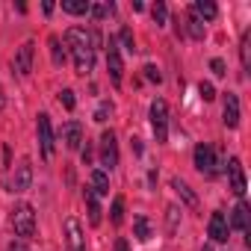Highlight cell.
<instances>
[{"label":"cell","instance_id":"18","mask_svg":"<svg viewBox=\"0 0 251 251\" xmlns=\"http://www.w3.org/2000/svg\"><path fill=\"white\" fill-rule=\"evenodd\" d=\"M86 207H89V222L100 225V204H98V195L92 189H86Z\"/></svg>","mask_w":251,"mask_h":251},{"label":"cell","instance_id":"36","mask_svg":"<svg viewBox=\"0 0 251 251\" xmlns=\"http://www.w3.org/2000/svg\"><path fill=\"white\" fill-rule=\"evenodd\" d=\"M92 157H95V154H92V148H89V145H86V148H83V163H86V166H89V163H92Z\"/></svg>","mask_w":251,"mask_h":251},{"label":"cell","instance_id":"9","mask_svg":"<svg viewBox=\"0 0 251 251\" xmlns=\"http://www.w3.org/2000/svg\"><path fill=\"white\" fill-rule=\"evenodd\" d=\"M65 242H68L71 251H86V233H83V227H80L77 219L65 222Z\"/></svg>","mask_w":251,"mask_h":251},{"label":"cell","instance_id":"7","mask_svg":"<svg viewBox=\"0 0 251 251\" xmlns=\"http://www.w3.org/2000/svg\"><path fill=\"white\" fill-rule=\"evenodd\" d=\"M106 68H109V77H112V83H121L124 62H121L118 45H115V39H112V36H109V42H106Z\"/></svg>","mask_w":251,"mask_h":251},{"label":"cell","instance_id":"35","mask_svg":"<svg viewBox=\"0 0 251 251\" xmlns=\"http://www.w3.org/2000/svg\"><path fill=\"white\" fill-rule=\"evenodd\" d=\"M115 251H130V245H127V239H115Z\"/></svg>","mask_w":251,"mask_h":251},{"label":"cell","instance_id":"32","mask_svg":"<svg viewBox=\"0 0 251 251\" xmlns=\"http://www.w3.org/2000/svg\"><path fill=\"white\" fill-rule=\"evenodd\" d=\"M109 112H112V103H100V106H98V112H95V121H100V124H103Z\"/></svg>","mask_w":251,"mask_h":251},{"label":"cell","instance_id":"20","mask_svg":"<svg viewBox=\"0 0 251 251\" xmlns=\"http://www.w3.org/2000/svg\"><path fill=\"white\" fill-rule=\"evenodd\" d=\"M62 9L68 15H86L92 9V3H89V0H62Z\"/></svg>","mask_w":251,"mask_h":251},{"label":"cell","instance_id":"16","mask_svg":"<svg viewBox=\"0 0 251 251\" xmlns=\"http://www.w3.org/2000/svg\"><path fill=\"white\" fill-rule=\"evenodd\" d=\"M172 189H175V192H177V195H180V198H183V201H186L189 207H192V210L198 207V195H195V192L189 189V183H186V180L175 177V180H172Z\"/></svg>","mask_w":251,"mask_h":251},{"label":"cell","instance_id":"13","mask_svg":"<svg viewBox=\"0 0 251 251\" xmlns=\"http://www.w3.org/2000/svg\"><path fill=\"white\" fill-rule=\"evenodd\" d=\"M210 239H216V242H227V233H230V227H227V219H225V213H213L210 216Z\"/></svg>","mask_w":251,"mask_h":251},{"label":"cell","instance_id":"29","mask_svg":"<svg viewBox=\"0 0 251 251\" xmlns=\"http://www.w3.org/2000/svg\"><path fill=\"white\" fill-rule=\"evenodd\" d=\"M121 42H124V50H130V53L136 50V42H133V33H130L127 27H124V30H121Z\"/></svg>","mask_w":251,"mask_h":251},{"label":"cell","instance_id":"3","mask_svg":"<svg viewBox=\"0 0 251 251\" xmlns=\"http://www.w3.org/2000/svg\"><path fill=\"white\" fill-rule=\"evenodd\" d=\"M151 127H154L157 142H166L169 139V106H166L163 98L151 100Z\"/></svg>","mask_w":251,"mask_h":251},{"label":"cell","instance_id":"33","mask_svg":"<svg viewBox=\"0 0 251 251\" xmlns=\"http://www.w3.org/2000/svg\"><path fill=\"white\" fill-rule=\"evenodd\" d=\"M145 77H148L151 83H160V80H163V74H160L154 65H145Z\"/></svg>","mask_w":251,"mask_h":251},{"label":"cell","instance_id":"8","mask_svg":"<svg viewBox=\"0 0 251 251\" xmlns=\"http://www.w3.org/2000/svg\"><path fill=\"white\" fill-rule=\"evenodd\" d=\"M30 186H33V166L30 160H21L12 175V192H27Z\"/></svg>","mask_w":251,"mask_h":251},{"label":"cell","instance_id":"4","mask_svg":"<svg viewBox=\"0 0 251 251\" xmlns=\"http://www.w3.org/2000/svg\"><path fill=\"white\" fill-rule=\"evenodd\" d=\"M100 166L103 169H115L118 166V145H115V133L112 130L100 133Z\"/></svg>","mask_w":251,"mask_h":251},{"label":"cell","instance_id":"2","mask_svg":"<svg viewBox=\"0 0 251 251\" xmlns=\"http://www.w3.org/2000/svg\"><path fill=\"white\" fill-rule=\"evenodd\" d=\"M12 227H15L18 239H24V242L36 236V213H33L30 204H18L12 210Z\"/></svg>","mask_w":251,"mask_h":251},{"label":"cell","instance_id":"26","mask_svg":"<svg viewBox=\"0 0 251 251\" xmlns=\"http://www.w3.org/2000/svg\"><path fill=\"white\" fill-rule=\"evenodd\" d=\"M151 15H154L157 27H163V24L169 21V9H166V3H163V0H160V3H154V6H151Z\"/></svg>","mask_w":251,"mask_h":251},{"label":"cell","instance_id":"5","mask_svg":"<svg viewBox=\"0 0 251 251\" xmlns=\"http://www.w3.org/2000/svg\"><path fill=\"white\" fill-rule=\"evenodd\" d=\"M216 154H213V148L207 145V142H201L198 148H195V169L201 172V175H207V177H213L216 175Z\"/></svg>","mask_w":251,"mask_h":251},{"label":"cell","instance_id":"39","mask_svg":"<svg viewBox=\"0 0 251 251\" xmlns=\"http://www.w3.org/2000/svg\"><path fill=\"white\" fill-rule=\"evenodd\" d=\"M204 251H213V248H210V245H204Z\"/></svg>","mask_w":251,"mask_h":251},{"label":"cell","instance_id":"27","mask_svg":"<svg viewBox=\"0 0 251 251\" xmlns=\"http://www.w3.org/2000/svg\"><path fill=\"white\" fill-rule=\"evenodd\" d=\"M109 219H112V225H121V222H124V198H115V201H112Z\"/></svg>","mask_w":251,"mask_h":251},{"label":"cell","instance_id":"25","mask_svg":"<svg viewBox=\"0 0 251 251\" xmlns=\"http://www.w3.org/2000/svg\"><path fill=\"white\" fill-rule=\"evenodd\" d=\"M239 53H242V68L248 71V68H251V33L242 36V48H239Z\"/></svg>","mask_w":251,"mask_h":251},{"label":"cell","instance_id":"24","mask_svg":"<svg viewBox=\"0 0 251 251\" xmlns=\"http://www.w3.org/2000/svg\"><path fill=\"white\" fill-rule=\"evenodd\" d=\"M177 219H180V210L172 204V207H166V230L169 233H177Z\"/></svg>","mask_w":251,"mask_h":251},{"label":"cell","instance_id":"34","mask_svg":"<svg viewBox=\"0 0 251 251\" xmlns=\"http://www.w3.org/2000/svg\"><path fill=\"white\" fill-rule=\"evenodd\" d=\"M9 251H30V248L24 245V239H15V242L9 245Z\"/></svg>","mask_w":251,"mask_h":251},{"label":"cell","instance_id":"11","mask_svg":"<svg viewBox=\"0 0 251 251\" xmlns=\"http://www.w3.org/2000/svg\"><path fill=\"white\" fill-rule=\"evenodd\" d=\"M227 175H230V192L242 198L245 195V169H242V163L236 157L227 163Z\"/></svg>","mask_w":251,"mask_h":251},{"label":"cell","instance_id":"10","mask_svg":"<svg viewBox=\"0 0 251 251\" xmlns=\"http://www.w3.org/2000/svg\"><path fill=\"white\" fill-rule=\"evenodd\" d=\"M33 53H36V45H33V42H24V45L18 48V53H15V71H18L21 77H27V74L33 71Z\"/></svg>","mask_w":251,"mask_h":251},{"label":"cell","instance_id":"21","mask_svg":"<svg viewBox=\"0 0 251 251\" xmlns=\"http://www.w3.org/2000/svg\"><path fill=\"white\" fill-rule=\"evenodd\" d=\"M216 3H210V0H195V18H207V21H213L216 18Z\"/></svg>","mask_w":251,"mask_h":251},{"label":"cell","instance_id":"28","mask_svg":"<svg viewBox=\"0 0 251 251\" xmlns=\"http://www.w3.org/2000/svg\"><path fill=\"white\" fill-rule=\"evenodd\" d=\"M59 103H62L65 109H74V103H77V100H74V92H71V89H62V92H59Z\"/></svg>","mask_w":251,"mask_h":251},{"label":"cell","instance_id":"17","mask_svg":"<svg viewBox=\"0 0 251 251\" xmlns=\"http://www.w3.org/2000/svg\"><path fill=\"white\" fill-rule=\"evenodd\" d=\"M92 192L95 195H109V177L103 169H95L92 172Z\"/></svg>","mask_w":251,"mask_h":251},{"label":"cell","instance_id":"37","mask_svg":"<svg viewBox=\"0 0 251 251\" xmlns=\"http://www.w3.org/2000/svg\"><path fill=\"white\" fill-rule=\"evenodd\" d=\"M130 148H133V154H142V142L139 139H130Z\"/></svg>","mask_w":251,"mask_h":251},{"label":"cell","instance_id":"22","mask_svg":"<svg viewBox=\"0 0 251 251\" xmlns=\"http://www.w3.org/2000/svg\"><path fill=\"white\" fill-rule=\"evenodd\" d=\"M48 45H50V56H53V65H62L68 53H65V48H62L59 36H50V42H48Z\"/></svg>","mask_w":251,"mask_h":251},{"label":"cell","instance_id":"19","mask_svg":"<svg viewBox=\"0 0 251 251\" xmlns=\"http://www.w3.org/2000/svg\"><path fill=\"white\" fill-rule=\"evenodd\" d=\"M133 233H136L139 242H148V239H151V222H148L145 216H136V219H133Z\"/></svg>","mask_w":251,"mask_h":251},{"label":"cell","instance_id":"23","mask_svg":"<svg viewBox=\"0 0 251 251\" xmlns=\"http://www.w3.org/2000/svg\"><path fill=\"white\" fill-rule=\"evenodd\" d=\"M186 24H189L186 30H189V36H192V39H204V33H207V30H204V21H201V18L189 15V18H186Z\"/></svg>","mask_w":251,"mask_h":251},{"label":"cell","instance_id":"30","mask_svg":"<svg viewBox=\"0 0 251 251\" xmlns=\"http://www.w3.org/2000/svg\"><path fill=\"white\" fill-rule=\"evenodd\" d=\"M210 71H213L216 77H225V74H227V65H225L222 59H213V62H210Z\"/></svg>","mask_w":251,"mask_h":251},{"label":"cell","instance_id":"31","mask_svg":"<svg viewBox=\"0 0 251 251\" xmlns=\"http://www.w3.org/2000/svg\"><path fill=\"white\" fill-rule=\"evenodd\" d=\"M198 92H201V98H204V100H213V98H216L213 83H201V86H198Z\"/></svg>","mask_w":251,"mask_h":251},{"label":"cell","instance_id":"1","mask_svg":"<svg viewBox=\"0 0 251 251\" xmlns=\"http://www.w3.org/2000/svg\"><path fill=\"white\" fill-rule=\"evenodd\" d=\"M65 45L71 48V59H74V68L77 74H92L95 68V50H92V42H89V33L80 30V27H71L65 33Z\"/></svg>","mask_w":251,"mask_h":251},{"label":"cell","instance_id":"12","mask_svg":"<svg viewBox=\"0 0 251 251\" xmlns=\"http://www.w3.org/2000/svg\"><path fill=\"white\" fill-rule=\"evenodd\" d=\"M62 142H65V148H71V151L83 148V124H80V121H68L65 127H62Z\"/></svg>","mask_w":251,"mask_h":251},{"label":"cell","instance_id":"6","mask_svg":"<svg viewBox=\"0 0 251 251\" xmlns=\"http://www.w3.org/2000/svg\"><path fill=\"white\" fill-rule=\"evenodd\" d=\"M39 145H42V157L50 160L53 157V127H50V115L48 112L39 115Z\"/></svg>","mask_w":251,"mask_h":251},{"label":"cell","instance_id":"15","mask_svg":"<svg viewBox=\"0 0 251 251\" xmlns=\"http://www.w3.org/2000/svg\"><path fill=\"white\" fill-rule=\"evenodd\" d=\"M225 124L227 127H236L239 124V98L233 92L225 95Z\"/></svg>","mask_w":251,"mask_h":251},{"label":"cell","instance_id":"38","mask_svg":"<svg viewBox=\"0 0 251 251\" xmlns=\"http://www.w3.org/2000/svg\"><path fill=\"white\" fill-rule=\"evenodd\" d=\"M3 106H6V98H3V95H0V112H3Z\"/></svg>","mask_w":251,"mask_h":251},{"label":"cell","instance_id":"14","mask_svg":"<svg viewBox=\"0 0 251 251\" xmlns=\"http://www.w3.org/2000/svg\"><path fill=\"white\" fill-rule=\"evenodd\" d=\"M248 213H251V207H248L245 201H239V204L233 207V213H230V222H227V227H236V230L248 233Z\"/></svg>","mask_w":251,"mask_h":251}]
</instances>
